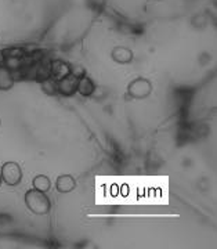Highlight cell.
I'll list each match as a JSON object with an SVG mask.
<instances>
[{
    "label": "cell",
    "mask_w": 217,
    "mask_h": 249,
    "mask_svg": "<svg viewBox=\"0 0 217 249\" xmlns=\"http://www.w3.org/2000/svg\"><path fill=\"white\" fill-rule=\"evenodd\" d=\"M25 204L32 213L39 214V216L49 213V211H50V199L47 198L45 193L39 191L36 188L27 191Z\"/></svg>",
    "instance_id": "1"
},
{
    "label": "cell",
    "mask_w": 217,
    "mask_h": 249,
    "mask_svg": "<svg viewBox=\"0 0 217 249\" xmlns=\"http://www.w3.org/2000/svg\"><path fill=\"white\" fill-rule=\"evenodd\" d=\"M3 181L9 186H17L22 180V170L17 162H6L1 168Z\"/></svg>",
    "instance_id": "2"
},
{
    "label": "cell",
    "mask_w": 217,
    "mask_h": 249,
    "mask_svg": "<svg viewBox=\"0 0 217 249\" xmlns=\"http://www.w3.org/2000/svg\"><path fill=\"white\" fill-rule=\"evenodd\" d=\"M151 90H152L151 83L147 79H144V78H138V79L133 80V82L129 85V94H130L132 97L144 98L147 97V96H150Z\"/></svg>",
    "instance_id": "3"
},
{
    "label": "cell",
    "mask_w": 217,
    "mask_h": 249,
    "mask_svg": "<svg viewBox=\"0 0 217 249\" xmlns=\"http://www.w3.org/2000/svg\"><path fill=\"white\" fill-rule=\"evenodd\" d=\"M55 186H57V190L60 193H69V191H72L73 188L76 187V181H75V178L72 176L63 175V176H60V178H57Z\"/></svg>",
    "instance_id": "4"
},
{
    "label": "cell",
    "mask_w": 217,
    "mask_h": 249,
    "mask_svg": "<svg viewBox=\"0 0 217 249\" xmlns=\"http://www.w3.org/2000/svg\"><path fill=\"white\" fill-rule=\"evenodd\" d=\"M112 58L117 62H122V64H126L133 60V53L126 49V47H117L114 52H112Z\"/></svg>",
    "instance_id": "5"
},
{
    "label": "cell",
    "mask_w": 217,
    "mask_h": 249,
    "mask_svg": "<svg viewBox=\"0 0 217 249\" xmlns=\"http://www.w3.org/2000/svg\"><path fill=\"white\" fill-rule=\"evenodd\" d=\"M32 184H33V188H36V190L42 191V193L49 191L50 187H51L50 178H47V176H45V175H37L36 178H33Z\"/></svg>",
    "instance_id": "6"
},
{
    "label": "cell",
    "mask_w": 217,
    "mask_h": 249,
    "mask_svg": "<svg viewBox=\"0 0 217 249\" xmlns=\"http://www.w3.org/2000/svg\"><path fill=\"white\" fill-rule=\"evenodd\" d=\"M78 91L83 94V96H89L93 93V90H94V85H93V82H91L89 78H83L78 82Z\"/></svg>",
    "instance_id": "7"
},
{
    "label": "cell",
    "mask_w": 217,
    "mask_h": 249,
    "mask_svg": "<svg viewBox=\"0 0 217 249\" xmlns=\"http://www.w3.org/2000/svg\"><path fill=\"white\" fill-rule=\"evenodd\" d=\"M11 86H13V78L9 70L0 68V89H9Z\"/></svg>",
    "instance_id": "8"
},
{
    "label": "cell",
    "mask_w": 217,
    "mask_h": 249,
    "mask_svg": "<svg viewBox=\"0 0 217 249\" xmlns=\"http://www.w3.org/2000/svg\"><path fill=\"white\" fill-rule=\"evenodd\" d=\"M1 183H3V178H1V172H0V186H1Z\"/></svg>",
    "instance_id": "9"
}]
</instances>
